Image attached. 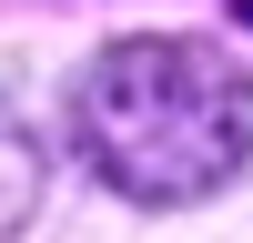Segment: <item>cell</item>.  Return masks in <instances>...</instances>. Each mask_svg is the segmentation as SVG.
<instances>
[{
  "instance_id": "obj_3",
  "label": "cell",
  "mask_w": 253,
  "mask_h": 243,
  "mask_svg": "<svg viewBox=\"0 0 253 243\" xmlns=\"http://www.w3.org/2000/svg\"><path fill=\"white\" fill-rule=\"evenodd\" d=\"M233 20H243V31H253V0H233Z\"/></svg>"
},
{
  "instance_id": "obj_1",
  "label": "cell",
  "mask_w": 253,
  "mask_h": 243,
  "mask_svg": "<svg viewBox=\"0 0 253 243\" xmlns=\"http://www.w3.org/2000/svg\"><path fill=\"white\" fill-rule=\"evenodd\" d=\"M71 152L122 202H203L253 162V81L193 40H112L71 91Z\"/></svg>"
},
{
  "instance_id": "obj_2",
  "label": "cell",
  "mask_w": 253,
  "mask_h": 243,
  "mask_svg": "<svg viewBox=\"0 0 253 243\" xmlns=\"http://www.w3.org/2000/svg\"><path fill=\"white\" fill-rule=\"evenodd\" d=\"M31 193H41V162H31V142L10 132V112H0V233L31 213Z\"/></svg>"
}]
</instances>
